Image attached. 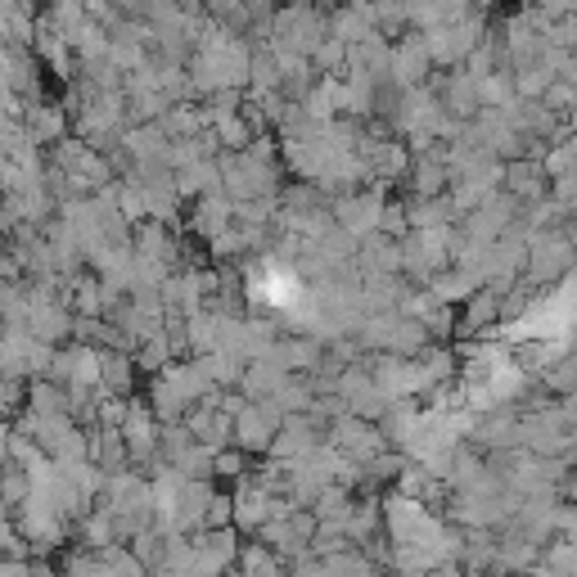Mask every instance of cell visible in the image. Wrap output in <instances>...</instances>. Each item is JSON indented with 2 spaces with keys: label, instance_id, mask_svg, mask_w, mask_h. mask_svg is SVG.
Here are the masks:
<instances>
[{
  "label": "cell",
  "instance_id": "2",
  "mask_svg": "<svg viewBox=\"0 0 577 577\" xmlns=\"http://www.w3.org/2000/svg\"><path fill=\"white\" fill-rule=\"evenodd\" d=\"M438 68L424 45V32H406L402 41H393V87L397 91H415L428 87V72Z\"/></svg>",
  "mask_w": 577,
  "mask_h": 577
},
{
  "label": "cell",
  "instance_id": "4",
  "mask_svg": "<svg viewBox=\"0 0 577 577\" xmlns=\"http://www.w3.org/2000/svg\"><path fill=\"white\" fill-rule=\"evenodd\" d=\"M131 371H135V361L126 352H104V388L109 393H126L131 388Z\"/></svg>",
  "mask_w": 577,
  "mask_h": 577
},
{
  "label": "cell",
  "instance_id": "1",
  "mask_svg": "<svg viewBox=\"0 0 577 577\" xmlns=\"http://www.w3.org/2000/svg\"><path fill=\"white\" fill-rule=\"evenodd\" d=\"M577 266V244L564 231H541L528 244V280L533 284H550L559 275H568Z\"/></svg>",
  "mask_w": 577,
  "mask_h": 577
},
{
  "label": "cell",
  "instance_id": "5",
  "mask_svg": "<svg viewBox=\"0 0 577 577\" xmlns=\"http://www.w3.org/2000/svg\"><path fill=\"white\" fill-rule=\"evenodd\" d=\"M496 6H500V0H474V10H487V14H492Z\"/></svg>",
  "mask_w": 577,
  "mask_h": 577
},
{
  "label": "cell",
  "instance_id": "3",
  "mask_svg": "<svg viewBox=\"0 0 577 577\" xmlns=\"http://www.w3.org/2000/svg\"><path fill=\"white\" fill-rule=\"evenodd\" d=\"M68 41L78 37V28L82 23H91V14H87V0H45V10H41Z\"/></svg>",
  "mask_w": 577,
  "mask_h": 577
}]
</instances>
